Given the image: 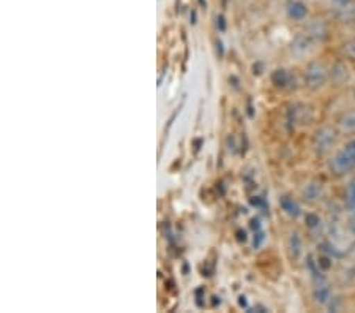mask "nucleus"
<instances>
[{"label": "nucleus", "instance_id": "nucleus-12", "mask_svg": "<svg viewBox=\"0 0 355 313\" xmlns=\"http://www.w3.org/2000/svg\"><path fill=\"white\" fill-rule=\"evenodd\" d=\"M341 59L346 62H355V37L346 40L340 48Z\"/></svg>", "mask_w": 355, "mask_h": 313}, {"label": "nucleus", "instance_id": "nucleus-5", "mask_svg": "<svg viewBox=\"0 0 355 313\" xmlns=\"http://www.w3.org/2000/svg\"><path fill=\"white\" fill-rule=\"evenodd\" d=\"M335 127L341 136H349V138L355 136V108L340 112L335 121Z\"/></svg>", "mask_w": 355, "mask_h": 313}, {"label": "nucleus", "instance_id": "nucleus-8", "mask_svg": "<svg viewBox=\"0 0 355 313\" xmlns=\"http://www.w3.org/2000/svg\"><path fill=\"white\" fill-rule=\"evenodd\" d=\"M308 15V7L300 0H292L288 3V16L292 21H303Z\"/></svg>", "mask_w": 355, "mask_h": 313}, {"label": "nucleus", "instance_id": "nucleus-3", "mask_svg": "<svg viewBox=\"0 0 355 313\" xmlns=\"http://www.w3.org/2000/svg\"><path fill=\"white\" fill-rule=\"evenodd\" d=\"M303 78H305L306 87L313 90V92H316V90L325 87L330 81V68L324 62L313 60L306 65Z\"/></svg>", "mask_w": 355, "mask_h": 313}, {"label": "nucleus", "instance_id": "nucleus-20", "mask_svg": "<svg viewBox=\"0 0 355 313\" xmlns=\"http://www.w3.org/2000/svg\"><path fill=\"white\" fill-rule=\"evenodd\" d=\"M237 239L239 241H246V232L245 231H237Z\"/></svg>", "mask_w": 355, "mask_h": 313}, {"label": "nucleus", "instance_id": "nucleus-4", "mask_svg": "<svg viewBox=\"0 0 355 313\" xmlns=\"http://www.w3.org/2000/svg\"><path fill=\"white\" fill-rule=\"evenodd\" d=\"M330 10L341 22L355 21V0H329Z\"/></svg>", "mask_w": 355, "mask_h": 313}, {"label": "nucleus", "instance_id": "nucleus-26", "mask_svg": "<svg viewBox=\"0 0 355 313\" xmlns=\"http://www.w3.org/2000/svg\"><path fill=\"white\" fill-rule=\"evenodd\" d=\"M352 99L355 101V84H354V87H352Z\"/></svg>", "mask_w": 355, "mask_h": 313}, {"label": "nucleus", "instance_id": "nucleus-9", "mask_svg": "<svg viewBox=\"0 0 355 313\" xmlns=\"http://www.w3.org/2000/svg\"><path fill=\"white\" fill-rule=\"evenodd\" d=\"M343 206L347 212H354L355 210V176L347 182L343 192Z\"/></svg>", "mask_w": 355, "mask_h": 313}, {"label": "nucleus", "instance_id": "nucleus-22", "mask_svg": "<svg viewBox=\"0 0 355 313\" xmlns=\"http://www.w3.org/2000/svg\"><path fill=\"white\" fill-rule=\"evenodd\" d=\"M239 304L242 305V307H246V305H248V303H246V298H245V296H240V298H239Z\"/></svg>", "mask_w": 355, "mask_h": 313}, {"label": "nucleus", "instance_id": "nucleus-13", "mask_svg": "<svg viewBox=\"0 0 355 313\" xmlns=\"http://www.w3.org/2000/svg\"><path fill=\"white\" fill-rule=\"evenodd\" d=\"M289 253L294 260H299L302 255V239L297 232H292L289 237Z\"/></svg>", "mask_w": 355, "mask_h": 313}, {"label": "nucleus", "instance_id": "nucleus-10", "mask_svg": "<svg viewBox=\"0 0 355 313\" xmlns=\"http://www.w3.org/2000/svg\"><path fill=\"white\" fill-rule=\"evenodd\" d=\"M346 60L336 62V64L330 68V81H334L336 84H343L349 79V70L345 64Z\"/></svg>", "mask_w": 355, "mask_h": 313}, {"label": "nucleus", "instance_id": "nucleus-15", "mask_svg": "<svg viewBox=\"0 0 355 313\" xmlns=\"http://www.w3.org/2000/svg\"><path fill=\"white\" fill-rule=\"evenodd\" d=\"M314 296H316V299L320 304H327L330 301V289L322 285V287H319L316 291H314Z\"/></svg>", "mask_w": 355, "mask_h": 313}, {"label": "nucleus", "instance_id": "nucleus-17", "mask_svg": "<svg viewBox=\"0 0 355 313\" xmlns=\"http://www.w3.org/2000/svg\"><path fill=\"white\" fill-rule=\"evenodd\" d=\"M349 230H351V232L355 236V210L351 212V219H349Z\"/></svg>", "mask_w": 355, "mask_h": 313}, {"label": "nucleus", "instance_id": "nucleus-7", "mask_svg": "<svg viewBox=\"0 0 355 313\" xmlns=\"http://www.w3.org/2000/svg\"><path fill=\"white\" fill-rule=\"evenodd\" d=\"M306 35H310L316 43H322L329 37V27L324 22H313L305 31Z\"/></svg>", "mask_w": 355, "mask_h": 313}, {"label": "nucleus", "instance_id": "nucleus-6", "mask_svg": "<svg viewBox=\"0 0 355 313\" xmlns=\"http://www.w3.org/2000/svg\"><path fill=\"white\" fill-rule=\"evenodd\" d=\"M322 195H324V185H322V182H320V180L308 182V184L305 185V189L302 190L303 201H306L310 204L319 201V199L322 198Z\"/></svg>", "mask_w": 355, "mask_h": 313}, {"label": "nucleus", "instance_id": "nucleus-14", "mask_svg": "<svg viewBox=\"0 0 355 313\" xmlns=\"http://www.w3.org/2000/svg\"><path fill=\"white\" fill-rule=\"evenodd\" d=\"M272 83L277 85V87H288V84L291 83V75L286 70H277L273 71L272 75Z\"/></svg>", "mask_w": 355, "mask_h": 313}, {"label": "nucleus", "instance_id": "nucleus-18", "mask_svg": "<svg viewBox=\"0 0 355 313\" xmlns=\"http://www.w3.org/2000/svg\"><path fill=\"white\" fill-rule=\"evenodd\" d=\"M216 26H218L220 32L226 31V21H225V18H223V16H218V19H216Z\"/></svg>", "mask_w": 355, "mask_h": 313}, {"label": "nucleus", "instance_id": "nucleus-23", "mask_svg": "<svg viewBox=\"0 0 355 313\" xmlns=\"http://www.w3.org/2000/svg\"><path fill=\"white\" fill-rule=\"evenodd\" d=\"M251 226L256 228V230H259V220H251Z\"/></svg>", "mask_w": 355, "mask_h": 313}, {"label": "nucleus", "instance_id": "nucleus-2", "mask_svg": "<svg viewBox=\"0 0 355 313\" xmlns=\"http://www.w3.org/2000/svg\"><path fill=\"white\" fill-rule=\"evenodd\" d=\"M340 136L341 135L336 130V127H330V125H324V127H320L318 132L314 133L313 141H311V147L314 153H316L318 157L329 155V153H331V151L335 149Z\"/></svg>", "mask_w": 355, "mask_h": 313}, {"label": "nucleus", "instance_id": "nucleus-25", "mask_svg": "<svg viewBox=\"0 0 355 313\" xmlns=\"http://www.w3.org/2000/svg\"><path fill=\"white\" fill-rule=\"evenodd\" d=\"M199 2H200V5H202V7H204V10L207 8V2H204V0H199Z\"/></svg>", "mask_w": 355, "mask_h": 313}, {"label": "nucleus", "instance_id": "nucleus-24", "mask_svg": "<svg viewBox=\"0 0 355 313\" xmlns=\"http://www.w3.org/2000/svg\"><path fill=\"white\" fill-rule=\"evenodd\" d=\"M191 24H196V13L194 11L191 13Z\"/></svg>", "mask_w": 355, "mask_h": 313}, {"label": "nucleus", "instance_id": "nucleus-19", "mask_svg": "<svg viewBox=\"0 0 355 313\" xmlns=\"http://www.w3.org/2000/svg\"><path fill=\"white\" fill-rule=\"evenodd\" d=\"M257 237H254V248H257V247H259L261 246V244H262V241H264V235H262V232H257V235H256Z\"/></svg>", "mask_w": 355, "mask_h": 313}, {"label": "nucleus", "instance_id": "nucleus-16", "mask_svg": "<svg viewBox=\"0 0 355 313\" xmlns=\"http://www.w3.org/2000/svg\"><path fill=\"white\" fill-rule=\"evenodd\" d=\"M305 220H306L308 226H311V228H314V226H316V225L319 223V219L316 217V215H313V214H308Z\"/></svg>", "mask_w": 355, "mask_h": 313}, {"label": "nucleus", "instance_id": "nucleus-11", "mask_svg": "<svg viewBox=\"0 0 355 313\" xmlns=\"http://www.w3.org/2000/svg\"><path fill=\"white\" fill-rule=\"evenodd\" d=\"M279 204H282L284 212L292 215V217H299V215H300V206L294 198L283 196L282 199H279Z\"/></svg>", "mask_w": 355, "mask_h": 313}, {"label": "nucleus", "instance_id": "nucleus-21", "mask_svg": "<svg viewBox=\"0 0 355 313\" xmlns=\"http://www.w3.org/2000/svg\"><path fill=\"white\" fill-rule=\"evenodd\" d=\"M216 51H220V56L223 57V54H225V49H223V43L221 42H216Z\"/></svg>", "mask_w": 355, "mask_h": 313}, {"label": "nucleus", "instance_id": "nucleus-1", "mask_svg": "<svg viewBox=\"0 0 355 313\" xmlns=\"http://www.w3.org/2000/svg\"><path fill=\"white\" fill-rule=\"evenodd\" d=\"M327 168L335 178H345L355 171V136L349 138L345 144L331 153Z\"/></svg>", "mask_w": 355, "mask_h": 313}]
</instances>
